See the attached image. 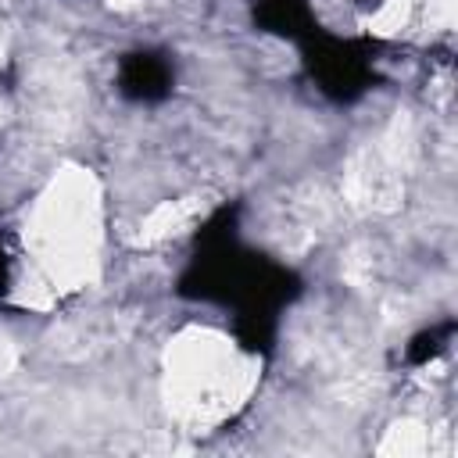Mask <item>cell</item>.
Segmentation results:
<instances>
[{"label": "cell", "instance_id": "1", "mask_svg": "<svg viewBox=\"0 0 458 458\" xmlns=\"http://www.w3.org/2000/svg\"><path fill=\"white\" fill-rule=\"evenodd\" d=\"M301 293L297 272L247 250L236 240V208H218L197 233V250L179 279V297L229 304L233 333L250 354H268L276 344L279 311Z\"/></svg>", "mask_w": 458, "mask_h": 458}, {"label": "cell", "instance_id": "2", "mask_svg": "<svg viewBox=\"0 0 458 458\" xmlns=\"http://www.w3.org/2000/svg\"><path fill=\"white\" fill-rule=\"evenodd\" d=\"M301 50H304L308 75L336 104L358 100L376 82V72H372L376 43H369V39H336V36L315 29L311 36L301 39Z\"/></svg>", "mask_w": 458, "mask_h": 458}, {"label": "cell", "instance_id": "3", "mask_svg": "<svg viewBox=\"0 0 458 458\" xmlns=\"http://www.w3.org/2000/svg\"><path fill=\"white\" fill-rule=\"evenodd\" d=\"M175 68L157 50H132L118 61V93L136 104H157L172 93Z\"/></svg>", "mask_w": 458, "mask_h": 458}, {"label": "cell", "instance_id": "4", "mask_svg": "<svg viewBox=\"0 0 458 458\" xmlns=\"http://www.w3.org/2000/svg\"><path fill=\"white\" fill-rule=\"evenodd\" d=\"M254 25L261 32L297 39V43L318 29L308 0H258L254 4Z\"/></svg>", "mask_w": 458, "mask_h": 458}, {"label": "cell", "instance_id": "5", "mask_svg": "<svg viewBox=\"0 0 458 458\" xmlns=\"http://www.w3.org/2000/svg\"><path fill=\"white\" fill-rule=\"evenodd\" d=\"M451 333H454V322L447 318V322H440V326H429V329H422L411 344H408V351H404V361L408 365H426V361H433L444 347H447V340H451Z\"/></svg>", "mask_w": 458, "mask_h": 458}, {"label": "cell", "instance_id": "6", "mask_svg": "<svg viewBox=\"0 0 458 458\" xmlns=\"http://www.w3.org/2000/svg\"><path fill=\"white\" fill-rule=\"evenodd\" d=\"M7 283H11V261H7V254L0 247V297L7 293Z\"/></svg>", "mask_w": 458, "mask_h": 458}]
</instances>
